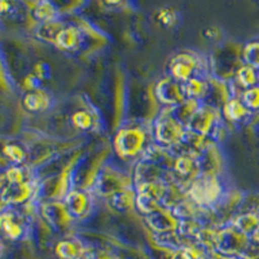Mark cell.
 <instances>
[{
    "instance_id": "6da1fadb",
    "label": "cell",
    "mask_w": 259,
    "mask_h": 259,
    "mask_svg": "<svg viewBox=\"0 0 259 259\" xmlns=\"http://www.w3.org/2000/svg\"><path fill=\"white\" fill-rule=\"evenodd\" d=\"M152 124L133 119L118 127L113 136V149L114 153L124 161L142 158L152 147Z\"/></svg>"
},
{
    "instance_id": "7a4b0ae2",
    "label": "cell",
    "mask_w": 259,
    "mask_h": 259,
    "mask_svg": "<svg viewBox=\"0 0 259 259\" xmlns=\"http://www.w3.org/2000/svg\"><path fill=\"white\" fill-rule=\"evenodd\" d=\"M152 134L157 145L165 149L182 145L188 138L186 124L182 123L170 109L157 115L152 124Z\"/></svg>"
},
{
    "instance_id": "3957f363",
    "label": "cell",
    "mask_w": 259,
    "mask_h": 259,
    "mask_svg": "<svg viewBox=\"0 0 259 259\" xmlns=\"http://www.w3.org/2000/svg\"><path fill=\"white\" fill-rule=\"evenodd\" d=\"M187 197L200 209H211L223 197V186L218 175L201 174L188 184Z\"/></svg>"
},
{
    "instance_id": "277c9868",
    "label": "cell",
    "mask_w": 259,
    "mask_h": 259,
    "mask_svg": "<svg viewBox=\"0 0 259 259\" xmlns=\"http://www.w3.org/2000/svg\"><path fill=\"white\" fill-rule=\"evenodd\" d=\"M251 245L250 237L232 223L222 227L215 233L214 251L217 255L245 259Z\"/></svg>"
},
{
    "instance_id": "5b68a950",
    "label": "cell",
    "mask_w": 259,
    "mask_h": 259,
    "mask_svg": "<svg viewBox=\"0 0 259 259\" xmlns=\"http://www.w3.org/2000/svg\"><path fill=\"white\" fill-rule=\"evenodd\" d=\"M170 189V182L166 180H152L135 187V209L143 217L152 214L163 205H167Z\"/></svg>"
},
{
    "instance_id": "8992f818",
    "label": "cell",
    "mask_w": 259,
    "mask_h": 259,
    "mask_svg": "<svg viewBox=\"0 0 259 259\" xmlns=\"http://www.w3.org/2000/svg\"><path fill=\"white\" fill-rule=\"evenodd\" d=\"M222 112L218 106L212 104L201 103L197 110L194 112L191 119L187 123V131L189 135L198 138H217L222 130Z\"/></svg>"
},
{
    "instance_id": "52a82bcc",
    "label": "cell",
    "mask_w": 259,
    "mask_h": 259,
    "mask_svg": "<svg viewBox=\"0 0 259 259\" xmlns=\"http://www.w3.org/2000/svg\"><path fill=\"white\" fill-rule=\"evenodd\" d=\"M18 206H8L0 212V235L11 241H24L31 232V223Z\"/></svg>"
},
{
    "instance_id": "ba28073f",
    "label": "cell",
    "mask_w": 259,
    "mask_h": 259,
    "mask_svg": "<svg viewBox=\"0 0 259 259\" xmlns=\"http://www.w3.org/2000/svg\"><path fill=\"white\" fill-rule=\"evenodd\" d=\"M203 62L193 52H179L167 62V77L186 83L198 75H203Z\"/></svg>"
},
{
    "instance_id": "9c48e42d",
    "label": "cell",
    "mask_w": 259,
    "mask_h": 259,
    "mask_svg": "<svg viewBox=\"0 0 259 259\" xmlns=\"http://www.w3.org/2000/svg\"><path fill=\"white\" fill-rule=\"evenodd\" d=\"M130 187H131V184H130L126 174H123L121 170H118L114 166L105 163L97 175L94 189L99 196L109 198L117 192L123 191Z\"/></svg>"
},
{
    "instance_id": "30bf717a",
    "label": "cell",
    "mask_w": 259,
    "mask_h": 259,
    "mask_svg": "<svg viewBox=\"0 0 259 259\" xmlns=\"http://www.w3.org/2000/svg\"><path fill=\"white\" fill-rule=\"evenodd\" d=\"M41 218L55 232L64 233L70 230L75 219L70 215L64 201H43L39 206Z\"/></svg>"
},
{
    "instance_id": "8fae6325",
    "label": "cell",
    "mask_w": 259,
    "mask_h": 259,
    "mask_svg": "<svg viewBox=\"0 0 259 259\" xmlns=\"http://www.w3.org/2000/svg\"><path fill=\"white\" fill-rule=\"evenodd\" d=\"M144 221L148 228H150V231L154 235H167V233L180 232L183 223L175 210L170 206H166V205L157 209L152 214L144 217Z\"/></svg>"
},
{
    "instance_id": "7c38bea8",
    "label": "cell",
    "mask_w": 259,
    "mask_h": 259,
    "mask_svg": "<svg viewBox=\"0 0 259 259\" xmlns=\"http://www.w3.org/2000/svg\"><path fill=\"white\" fill-rule=\"evenodd\" d=\"M39 186H40L39 179L27 183H18V184L6 183L0 191V194L7 206H21V205H27L38 197Z\"/></svg>"
},
{
    "instance_id": "4fadbf2b",
    "label": "cell",
    "mask_w": 259,
    "mask_h": 259,
    "mask_svg": "<svg viewBox=\"0 0 259 259\" xmlns=\"http://www.w3.org/2000/svg\"><path fill=\"white\" fill-rule=\"evenodd\" d=\"M65 206L75 221L89 218L94 210V197L90 189L73 187L64 200Z\"/></svg>"
},
{
    "instance_id": "5bb4252c",
    "label": "cell",
    "mask_w": 259,
    "mask_h": 259,
    "mask_svg": "<svg viewBox=\"0 0 259 259\" xmlns=\"http://www.w3.org/2000/svg\"><path fill=\"white\" fill-rule=\"evenodd\" d=\"M172 174L178 179L186 180L188 184L202 174L200 153L196 150H188L179 154L172 162Z\"/></svg>"
},
{
    "instance_id": "9a60e30c",
    "label": "cell",
    "mask_w": 259,
    "mask_h": 259,
    "mask_svg": "<svg viewBox=\"0 0 259 259\" xmlns=\"http://www.w3.org/2000/svg\"><path fill=\"white\" fill-rule=\"evenodd\" d=\"M154 94H156L158 103L167 106V108H175V106L180 105L187 100L184 89H183V83L178 82L170 77L162 78L157 82Z\"/></svg>"
},
{
    "instance_id": "2e32d148",
    "label": "cell",
    "mask_w": 259,
    "mask_h": 259,
    "mask_svg": "<svg viewBox=\"0 0 259 259\" xmlns=\"http://www.w3.org/2000/svg\"><path fill=\"white\" fill-rule=\"evenodd\" d=\"M0 150H2V156H3L4 161L7 162L8 167L15 165H26V163H29L30 149L21 140L11 139V140L2 144Z\"/></svg>"
},
{
    "instance_id": "e0dca14e",
    "label": "cell",
    "mask_w": 259,
    "mask_h": 259,
    "mask_svg": "<svg viewBox=\"0 0 259 259\" xmlns=\"http://www.w3.org/2000/svg\"><path fill=\"white\" fill-rule=\"evenodd\" d=\"M83 43V31L75 25H65L56 39L53 41V46L60 51L65 52H75L80 48Z\"/></svg>"
},
{
    "instance_id": "ac0fdd59",
    "label": "cell",
    "mask_w": 259,
    "mask_h": 259,
    "mask_svg": "<svg viewBox=\"0 0 259 259\" xmlns=\"http://www.w3.org/2000/svg\"><path fill=\"white\" fill-rule=\"evenodd\" d=\"M21 104L26 112L29 113H43L48 110L53 104V96L45 89H39L36 91L25 92Z\"/></svg>"
},
{
    "instance_id": "d6986e66",
    "label": "cell",
    "mask_w": 259,
    "mask_h": 259,
    "mask_svg": "<svg viewBox=\"0 0 259 259\" xmlns=\"http://www.w3.org/2000/svg\"><path fill=\"white\" fill-rule=\"evenodd\" d=\"M89 247L90 246H87V244L79 237L69 236L57 241L55 246V254L59 259H79L89 250Z\"/></svg>"
},
{
    "instance_id": "ffe728a7",
    "label": "cell",
    "mask_w": 259,
    "mask_h": 259,
    "mask_svg": "<svg viewBox=\"0 0 259 259\" xmlns=\"http://www.w3.org/2000/svg\"><path fill=\"white\" fill-rule=\"evenodd\" d=\"M29 8L30 17L36 21L39 25L48 24L53 21H59L60 18V9L51 2H34V3H26Z\"/></svg>"
},
{
    "instance_id": "44dd1931",
    "label": "cell",
    "mask_w": 259,
    "mask_h": 259,
    "mask_svg": "<svg viewBox=\"0 0 259 259\" xmlns=\"http://www.w3.org/2000/svg\"><path fill=\"white\" fill-rule=\"evenodd\" d=\"M183 89L188 100L205 103V100L211 95V82L205 75H198L183 83Z\"/></svg>"
},
{
    "instance_id": "7402d4cb",
    "label": "cell",
    "mask_w": 259,
    "mask_h": 259,
    "mask_svg": "<svg viewBox=\"0 0 259 259\" xmlns=\"http://www.w3.org/2000/svg\"><path fill=\"white\" fill-rule=\"evenodd\" d=\"M222 117L230 122V123H241L245 119L250 117L251 112L242 104L240 96L231 97L230 100L222 105Z\"/></svg>"
},
{
    "instance_id": "603a6c76",
    "label": "cell",
    "mask_w": 259,
    "mask_h": 259,
    "mask_svg": "<svg viewBox=\"0 0 259 259\" xmlns=\"http://www.w3.org/2000/svg\"><path fill=\"white\" fill-rule=\"evenodd\" d=\"M135 198H136V191L135 188L130 187V188L123 189V191L117 192L113 194L112 197L108 198L110 206L117 211H128V210L135 207Z\"/></svg>"
},
{
    "instance_id": "cb8c5ba5",
    "label": "cell",
    "mask_w": 259,
    "mask_h": 259,
    "mask_svg": "<svg viewBox=\"0 0 259 259\" xmlns=\"http://www.w3.org/2000/svg\"><path fill=\"white\" fill-rule=\"evenodd\" d=\"M236 83L242 89V91L259 84V70L250 66V65L242 64L239 70L235 74Z\"/></svg>"
},
{
    "instance_id": "d4e9b609",
    "label": "cell",
    "mask_w": 259,
    "mask_h": 259,
    "mask_svg": "<svg viewBox=\"0 0 259 259\" xmlns=\"http://www.w3.org/2000/svg\"><path fill=\"white\" fill-rule=\"evenodd\" d=\"M26 3H16V2H0V22H6L11 20H18L30 13L29 8H25Z\"/></svg>"
},
{
    "instance_id": "484cf974",
    "label": "cell",
    "mask_w": 259,
    "mask_h": 259,
    "mask_svg": "<svg viewBox=\"0 0 259 259\" xmlns=\"http://www.w3.org/2000/svg\"><path fill=\"white\" fill-rule=\"evenodd\" d=\"M233 226L241 232L250 236V233L259 226V210H251V211L242 212L237 215L232 222Z\"/></svg>"
},
{
    "instance_id": "4316f807",
    "label": "cell",
    "mask_w": 259,
    "mask_h": 259,
    "mask_svg": "<svg viewBox=\"0 0 259 259\" xmlns=\"http://www.w3.org/2000/svg\"><path fill=\"white\" fill-rule=\"evenodd\" d=\"M71 123L79 131H91L97 126L96 114L89 109H79L71 115Z\"/></svg>"
},
{
    "instance_id": "83f0119b",
    "label": "cell",
    "mask_w": 259,
    "mask_h": 259,
    "mask_svg": "<svg viewBox=\"0 0 259 259\" xmlns=\"http://www.w3.org/2000/svg\"><path fill=\"white\" fill-rule=\"evenodd\" d=\"M65 22H62L61 20L53 21V22H48V24H41L38 25L35 29V35L36 38H39L40 40L47 41V43H52L56 39L57 34L60 32V30L65 26Z\"/></svg>"
},
{
    "instance_id": "f1b7e54d",
    "label": "cell",
    "mask_w": 259,
    "mask_h": 259,
    "mask_svg": "<svg viewBox=\"0 0 259 259\" xmlns=\"http://www.w3.org/2000/svg\"><path fill=\"white\" fill-rule=\"evenodd\" d=\"M200 105V101L188 100V99H187V100L184 101V103L180 104V105L175 106V108H168V109L171 110V113H172L182 123H184L187 126V123H188V121L191 119V117L194 114V112L197 110V108Z\"/></svg>"
},
{
    "instance_id": "f546056e",
    "label": "cell",
    "mask_w": 259,
    "mask_h": 259,
    "mask_svg": "<svg viewBox=\"0 0 259 259\" xmlns=\"http://www.w3.org/2000/svg\"><path fill=\"white\" fill-rule=\"evenodd\" d=\"M157 21L162 26L167 27V29H172V27L178 26L180 22V13L178 12V9L171 8V7H163L157 11Z\"/></svg>"
},
{
    "instance_id": "4dcf8cb0",
    "label": "cell",
    "mask_w": 259,
    "mask_h": 259,
    "mask_svg": "<svg viewBox=\"0 0 259 259\" xmlns=\"http://www.w3.org/2000/svg\"><path fill=\"white\" fill-rule=\"evenodd\" d=\"M242 61L259 70V39L247 41L242 48Z\"/></svg>"
},
{
    "instance_id": "1f68e13d",
    "label": "cell",
    "mask_w": 259,
    "mask_h": 259,
    "mask_svg": "<svg viewBox=\"0 0 259 259\" xmlns=\"http://www.w3.org/2000/svg\"><path fill=\"white\" fill-rule=\"evenodd\" d=\"M240 99L251 113L259 110V84L242 91L240 95Z\"/></svg>"
},
{
    "instance_id": "d6a6232c",
    "label": "cell",
    "mask_w": 259,
    "mask_h": 259,
    "mask_svg": "<svg viewBox=\"0 0 259 259\" xmlns=\"http://www.w3.org/2000/svg\"><path fill=\"white\" fill-rule=\"evenodd\" d=\"M79 259H121L112 250L106 247H89Z\"/></svg>"
},
{
    "instance_id": "836d02e7",
    "label": "cell",
    "mask_w": 259,
    "mask_h": 259,
    "mask_svg": "<svg viewBox=\"0 0 259 259\" xmlns=\"http://www.w3.org/2000/svg\"><path fill=\"white\" fill-rule=\"evenodd\" d=\"M31 73L41 82V80L47 79L50 77V66L45 61H38L32 66Z\"/></svg>"
},
{
    "instance_id": "e575fe53",
    "label": "cell",
    "mask_w": 259,
    "mask_h": 259,
    "mask_svg": "<svg viewBox=\"0 0 259 259\" xmlns=\"http://www.w3.org/2000/svg\"><path fill=\"white\" fill-rule=\"evenodd\" d=\"M203 36L209 40H218L222 36V30L217 26H210L203 30Z\"/></svg>"
},
{
    "instance_id": "d590c367",
    "label": "cell",
    "mask_w": 259,
    "mask_h": 259,
    "mask_svg": "<svg viewBox=\"0 0 259 259\" xmlns=\"http://www.w3.org/2000/svg\"><path fill=\"white\" fill-rule=\"evenodd\" d=\"M249 237H250L251 244L256 245V246H259V226L256 227L255 230H254L253 232L250 233V236H249Z\"/></svg>"
},
{
    "instance_id": "8d00e7d4",
    "label": "cell",
    "mask_w": 259,
    "mask_h": 259,
    "mask_svg": "<svg viewBox=\"0 0 259 259\" xmlns=\"http://www.w3.org/2000/svg\"><path fill=\"white\" fill-rule=\"evenodd\" d=\"M6 207H8V206H7V203L4 202L3 198H2V194H0V212L3 211V210L6 209Z\"/></svg>"
},
{
    "instance_id": "74e56055",
    "label": "cell",
    "mask_w": 259,
    "mask_h": 259,
    "mask_svg": "<svg viewBox=\"0 0 259 259\" xmlns=\"http://www.w3.org/2000/svg\"><path fill=\"white\" fill-rule=\"evenodd\" d=\"M214 259H242V258H231V256H221V255H217Z\"/></svg>"
},
{
    "instance_id": "f35d334b",
    "label": "cell",
    "mask_w": 259,
    "mask_h": 259,
    "mask_svg": "<svg viewBox=\"0 0 259 259\" xmlns=\"http://www.w3.org/2000/svg\"><path fill=\"white\" fill-rule=\"evenodd\" d=\"M3 250H4V245L3 242H2V240H0V256H2V254H3Z\"/></svg>"
}]
</instances>
